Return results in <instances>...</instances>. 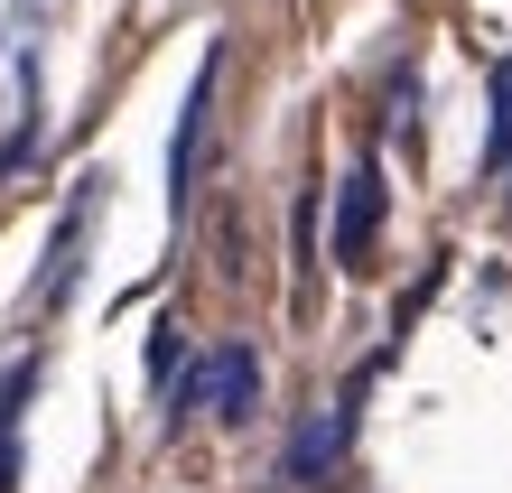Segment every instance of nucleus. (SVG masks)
<instances>
[{"label": "nucleus", "mask_w": 512, "mask_h": 493, "mask_svg": "<svg viewBox=\"0 0 512 493\" xmlns=\"http://www.w3.org/2000/svg\"><path fill=\"white\" fill-rule=\"evenodd\" d=\"M196 410L224 419V428H243V419L261 410V363H252V345H215L187 382L168 391V419H196Z\"/></svg>", "instance_id": "f257e3e1"}, {"label": "nucleus", "mask_w": 512, "mask_h": 493, "mask_svg": "<svg viewBox=\"0 0 512 493\" xmlns=\"http://www.w3.org/2000/svg\"><path fill=\"white\" fill-rule=\"evenodd\" d=\"M326 242H336L345 270L373 261V242H382V168H373V159L345 168V187H336V233H326Z\"/></svg>", "instance_id": "f03ea898"}, {"label": "nucleus", "mask_w": 512, "mask_h": 493, "mask_svg": "<svg viewBox=\"0 0 512 493\" xmlns=\"http://www.w3.org/2000/svg\"><path fill=\"white\" fill-rule=\"evenodd\" d=\"M215 75H224V47H205V66L187 84V112H177V140H168V205L196 196V159H205V121H215Z\"/></svg>", "instance_id": "7ed1b4c3"}, {"label": "nucleus", "mask_w": 512, "mask_h": 493, "mask_svg": "<svg viewBox=\"0 0 512 493\" xmlns=\"http://www.w3.org/2000/svg\"><path fill=\"white\" fill-rule=\"evenodd\" d=\"M94 205H103V187H75V205H66V224H56V242H47V261H38V280H28V307H66V289H75V270H84V233H94Z\"/></svg>", "instance_id": "20e7f679"}, {"label": "nucleus", "mask_w": 512, "mask_h": 493, "mask_svg": "<svg viewBox=\"0 0 512 493\" xmlns=\"http://www.w3.org/2000/svg\"><path fill=\"white\" fill-rule=\"evenodd\" d=\"M354 410H364V382H345V400H336V410H326V419L308 428V438L289 447V475H298V484H317V475L345 456V438H354Z\"/></svg>", "instance_id": "39448f33"}, {"label": "nucleus", "mask_w": 512, "mask_h": 493, "mask_svg": "<svg viewBox=\"0 0 512 493\" xmlns=\"http://www.w3.org/2000/svg\"><path fill=\"white\" fill-rule=\"evenodd\" d=\"M28 382H38V363H10V373H0V493H19V410H28Z\"/></svg>", "instance_id": "423d86ee"}, {"label": "nucleus", "mask_w": 512, "mask_h": 493, "mask_svg": "<svg viewBox=\"0 0 512 493\" xmlns=\"http://www.w3.org/2000/svg\"><path fill=\"white\" fill-rule=\"evenodd\" d=\"M485 168L503 177V196H512V56L494 66V112H485Z\"/></svg>", "instance_id": "0eeeda50"}]
</instances>
